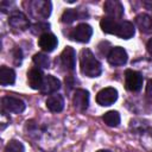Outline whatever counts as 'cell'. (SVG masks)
I'll return each mask as SVG.
<instances>
[{
	"label": "cell",
	"instance_id": "1",
	"mask_svg": "<svg viewBox=\"0 0 152 152\" xmlns=\"http://www.w3.org/2000/svg\"><path fill=\"white\" fill-rule=\"evenodd\" d=\"M81 71L88 77H97L102 72V65L89 49H83L80 57Z\"/></svg>",
	"mask_w": 152,
	"mask_h": 152
},
{
	"label": "cell",
	"instance_id": "2",
	"mask_svg": "<svg viewBox=\"0 0 152 152\" xmlns=\"http://www.w3.org/2000/svg\"><path fill=\"white\" fill-rule=\"evenodd\" d=\"M30 12L36 19H46L51 14L52 5L46 0H33L28 4Z\"/></svg>",
	"mask_w": 152,
	"mask_h": 152
},
{
	"label": "cell",
	"instance_id": "3",
	"mask_svg": "<svg viewBox=\"0 0 152 152\" xmlns=\"http://www.w3.org/2000/svg\"><path fill=\"white\" fill-rule=\"evenodd\" d=\"M142 82L144 78L140 72L132 69H127L125 71V87L127 90L132 93L139 91L142 88Z\"/></svg>",
	"mask_w": 152,
	"mask_h": 152
},
{
	"label": "cell",
	"instance_id": "4",
	"mask_svg": "<svg viewBox=\"0 0 152 152\" xmlns=\"http://www.w3.org/2000/svg\"><path fill=\"white\" fill-rule=\"evenodd\" d=\"M91 34H93L91 26L86 23H82L71 30V32L69 33V37L70 39L80 42V43H88L89 39L91 38Z\"/></svg>",
	"mask_w": 152,
	"mask_h": 152
},
{
	"label": "cell",
	"instance_id": "5",
	"mask_svg": "<svg viewBox=\"0 0 152 152\" xmlns=\"http://www.w3.org/2000/svg\"><path fill=\"white\" fill-rule=\"evenodd\" d=\"M1 106L2 109L7 113H23L26 108V104L23 100L14 97V96H4L1 99Z\"/></svg>",
	"mask_w": 152,
	"mask_h": 152
},
{
	"label": "cell",
	"instance_id": "6",
	"mask_svg": "<svg viewBox=\"0 0 152 152\" xmlns=\"http://www.w3.org/2000/svg\"><path fill=\"white\" fill-rule=\"evenodd\" d=\"M8 24L11 27H13L14 30H19V31H25L30 27V20L23 12H19V11H13L10 14Z\"/></svg>",
	"mask_w": 152,
	"mask_h": 152
},
{
	"label": "cell",
	"instance_id": "7",
	"mask_svg": "<svg viewBox=\"0 0 152 152\" xmlns=\"http://www.w3.org/2000/svg\"><path fill=\"white\" fill-rule=\"evenodd\" d=\"M116 100H118V90L112 87L101 89L96 95V102L103 107L113 104Z\"/></svg>",
	"mask_w": 152,
	"mask_h": 152
},
{
	"label": "cell",
	"instance_id": "8",
	"mask_svg": "<svg viewBox=\"0 0 152 152\" xmlns=\"http://www.w3.org/2000/svg\"><path fill=\"white\" fill-rule=\"evenodd\" d=\"M107 59H108L109 64H112L114 66H119V65H124L127 62L128 56H127V52H126V50L124 48L114 46V48H112L109 50Z\"/></svg>",
	"mask_w": 152,
	"mask_h": 152
},
{
	"label": "cell",
	"instance_id": "9",
	"mask_svg": "<svg viewBox=\"0 0 152 152\" xmlns=\"http://www.w3.org/2000/svg\"><path fill=\"white\" fill-rule=\"evenodd\" d=\"M103 11L107 17L115 20H120L124 15V6L118 0H107L103 5Z\"/></svg>",
	"mask_w": 152,
	"mask_h": 152
},
{
	"label": "cell",
	"instance_id": "10",
	"mask_svg": "<svg viewBox=\"0 0 152 152\" xmlns=\"http://www.w3.org/2000/svg\"><path fill=\"white\" fill-rule=\"evenodd\" d=\"M61 63L68 71H72L76 66V51L71 46H66L61 53Z\"/></svg>",
	"mask_w": 152,
	"mask_h": 152
},
{
	"label": "cell",
	"instance_id": "11",
	"mask_svg": "<svg viewBox=\"0 0 152 152\" xmlns=\"http://www.w3.org/2000/svg\"><path fill=\"white\" fill-rule=\"evenodd\" d=\"M72 104L81 112L86 110L89 106V93L84 89H76L72 96Z\"/></svg>",
	"mask_w": 152,
	"mask_h": 152
},
{
	"label": "cell",
	"instance_id": "12",
	"mask_svg": "<svg viewBox=\"0 0 152 152\" xmlns=\"http://www.w3.org/2000/svg\"><path fill=\"white\" fill-rule=\"evenodd\" d=\"M58 44V40L56 38L55 34L50 33V32H46L44 34H42L39 38H38V45L39 48L43 50V51H46V52H51L56 49Z\"/></svg>",
	"mask_w": 152,
	"mask_h": 152
},
{
	"label": "cell",
	"instance_id": "13",
	"mask_svg": "<svg viewBox=\"0 0 152 152\" xmlns=\"http://www.w3.org/2000/svg\"><path fill=\"white\" fill-rule=\"evenodd\" d=\"M44 75L39 68H32L27 71V83L32 89H39L44 81Z\"/></svg>",
	"mask_w": 152,
	"mask_h": 152
},
{
	"label": "cell",
	"instance_id": "14",
	"mask_svg": "<svg viewBox=\"0 0 152 152\" xmlns=\"http://www.w3.org/2000/svg\"><path fill=\"white\" fill-rule=\"evenodd\" d=\"M61 88V82L58 78H56L55 76L52 75H48L44 77V81H43V84L40 87V91L43 94H46V95H50V94H53L55 91H57L58 89Z\"/></svg>",
	"mask_w": 152,
	"mask_h": 152
},
{
	"label": "cell",
	"instance_id": "15",
	"mask_svg": "<svg viewBox=\"0 0 152 152\" xmlns=\"http://www.w3.org/2000/svg\"><path fill=\"white\" fill-rule=\"evenodd\" d=\"M46 108L52 113H59L64 108V99L59 94H52L46 99Z\"/></svg>",
	"mask_w": 152,
	"mask_h": 152
},
{
	"label": "cell",
	"instance_id": "16",
	"mask_svg": "<svg viewBox=\"0 0 152 152\" xmlns=\"http://www.w3.org/2000/svg\"><path fill=\"white\" fill-rule=\"evenodd\" d=\"M135 33V28H134V25L131 23V21H127V20H124V21H119V25H118V30H116V36L122 38V39H129L134 36Z\"/></svg>",
	"mask_w": 152,
	"mask_h": 152
},
{
	"label": "cell",
	"instance_id": "17",
	"mask_svg": "<svg viewBox=\"0 0 152 152\" xmlns=\"http://www.w3.org/2000/svg\"><path fill=\"white\" fill-rule=\"evenodd\" d=\"M135 24L142 33H147V34L152 33V18L148 14L141 13V14L137 15L135 17Z\"/></svg>",
	"mask_w": 152,
	"mask_h": 152
},
{
	"label": "cell",
	"instance_id": "18",
	"mask_svg": "<svg viewBox=\"0 0 152 152\" xmlns=\"http://www.w3.org/2000/svg\"><path fill=\"white\" fill-rule=\"evenodd\" d=\"M15 82V72L13 69L7 66L0 68V84L1 86H11Z\"/></svg>",
	"mask_w": 152,
	"mask_h": 152
},
{
	"label": "cell",
	"instance_id": "19",
	"mask_svg": "<svg viewBox=\"0 0 152 152\" xmlns=\"http://www.w3.org/2000/svg\"><path fill=\"white\" fill-rule=\"evenodd\" d=\"M118 25H119V20H115V19L109 18V17L102 18L101 21H100L101 30H102L104 33H109V34H115V33H116Z\"/></svg>",
	"mask_w": 152,
	"mask_h": 152
},
{
	"label": "cell",
	"instance_id": "20",
	"mask_svg": "<svg viewBox=\"0 0 152 152\" xmlns=\"http://www.w3.org/2000/svg\"><path fill=\"white\" fill-rule=\"evenodd\" d=\"M84 13H81L78 10H74V8H69L65 10L62 14V21L64 24H71L72 21L77 20V19H82L84 18Z\"/></svg>",
	"mask_w": 152,
	"mask_h": 152
},
{
	"label": "cell",
	"instance_id": "21",
	"mask_svg": "<svg viewBox=\"0 0 152 152\" xmlns=\"http://www.w3.org/2000/svg\"><path fill=\"white\" fill-rule=\"evenodd\" d=\"M102 120L104 121V124L107 126L110 127H116L120 124V114L116 110H109L107 113H104V115L102 116Z\"/></svg>",
	"mask_w": 152,
	"mask_h": 152
},
{
	"label": "cell",
	"instance_id": "22",
	"mask_svg": "<svg viewBox=\"0 0 152 152\" xmlns=\"http://www.w3.org/2000/svg\"><path fill=\"white\" fill-rule=\"evenodd\" d=\"M33 63L37 65V68H43V69H46L50 66V59L46 55L42 53V52H38L33 56Z\"/></svg>",
	"mask_w": 152,
	"mask_h": 152
},
{
	"label": "cell",
	"instance_id": "23",
	"mask_svg": "<svg viewBox=\"0 0 152 152\" xmlns=\"http://www.w3.org/2000/svg\"><path fill=\"white\" fill-rule=\"evenodd\" d=\"M49 28H50V24L49 23H44V21H38V23H36V24H33L32 26H31V32L33 33V34H36V36H38L39 34V37L42 36V34H44V33H46L48 31H49Z\"/></svg>",
	"mask_w": 152,
	"mask_h": 152
},
{
	"label": "cell",
	"instance_id": "24",
	"mask_svg": "<svg viewBox=\"0 0 152 152\" xmlns=\"http://www.w3.org/2000/svg\"><path fill=\"white\" fill-rule=\"evenodd\" d=\"M5 152H25V147L19 140H11L5 146Z\"/></svg>",
	"mask_w": 152,
	"mask_h": 152
},
{
	"label": "cell",
	"instance_id": "25",
	"mask_svg": "<svg viewBox=\"0 0 152 152\" xmlns=\"http://www.w3.org/2000/svg\"><path fill=\"white\" fill-rule=\"evenodd\" d=\"M146 95L152 100V80L148 81L147 83V88H146Z\"/></svg>",
	"mask_w": 152,
	"mask_h": 152
},
{
	"label": "cell",
	"instance_id": "26",
	"mask_svg": "<svg viewBox=\"0 0 152 152\" xmlns=\"http://www.w3.org/2000/svg\"><path fill=\"white\" fill-rule=\"evenodd\" d=\"M146 49H147L148 53L152 56V38L148 39V42H147V44H146Z\"/></svg>",
	"mask_w": 152,
	"mask_h": 152
},
{
	"label": "cell",
	"instance_id": "27",
	"mask_svg": "<svg viewBox=\"0 0 152 152\" xmlns=\"http://www.w3.org/2000/svg\"><path fill=\"white\" fill-rule=\"evenodd\" d=\"M96 152H112L110 150H99V151H96Z\"/></svg>",
	"mask_w": 152,
	"mask_h": 152
}]
</instances>
